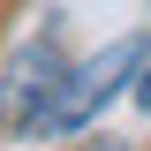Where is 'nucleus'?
<instances>
[{"label": "nucleus", "mask_w": 151, "mask_h": 151, "mask_svg": "<svg viewBox=\"0 0 151 151\" xmlns=\"http://www.w3.org/2000/svg\"><path fill=\"white\" fill-rule=\"evenodd\" d=\"M136 98H144V106H151V76H144V83H136Z\"/></svg>", "instance_id": "3"}, {"label": "nucleus", "mask_w": 151, "mask_h": 151, "mask_svg": "<svg viewBox=\"0 0 151 151\" xmlns=\"http://www.w3.org/2000/svg\"><path fill=\"white\" fill-rule=\"evenodd\" d=\"M106 151H113V144H106Z\"/></svg>", "instance_id": "4"}, {"label": "nucleus", "mask_w": 151, "mask_h": 151, "mask_svg": "<svg viewBox=\"0 0 151 151\" xmlns=\"http://www.w3.org/2000/svg\"><path fill=\"white\" fill-rule=\"evenodd\" d=\"M136 68H144V38H113L106 53H91L83 68H68L53 83V98L30 113V136H76L121 83H136Z\"/></svg>", "instance_id": "1"}, {"label": "nucleus", "mask_w": 151, "mask_h": 151, "mask_svg": "<svg viewBox=\"0 0 151 151\" xmlns=\"http://www.w3.org/2000/svg\"><path fill=\"white\" fill-rule=\"evenodd\" d=\"M53 83H60V53H53V38H38V45H23V53L8 60V76H0V113L30 129V113L53 98Z\"/></svg>", "instance_id": "2"}]
</instances>
